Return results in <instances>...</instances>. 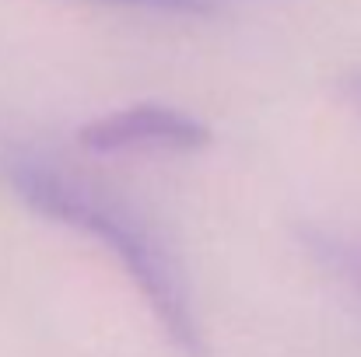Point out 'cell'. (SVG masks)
<instances>
[{"instance_id":"6da1fadb","label":"cell","mask_w":361,"mask_h":357,"mask_svg":"<svg viewBox=\"0 0 361 357\" xmlns=\"http://www.w3.org/2000/svg\"><path fill=\"white\" fill-rule=\"evenodd\" d=\"M4 179L11 182L14 196L39 218H49L81 235L99 238L109 249V256L126 270L130 284L151 308L165 340L179 354H207L190 280L179 259L172 256L169 242L154 232V225L140 211L46 161H11L4 168Z\"/></svg>"},{"instance_id":"7a4b0ae2","label":"cell","mask_w":361,"mask_h":357,"mask_svg":"<svg viewBox=\"0 0 361 357\" xmlns=\"http://www.w3.org/2000/svg\"><path fill=\"white\" fill-rule=\"evenodd\" d=\"M78 144L95 154H126V151H200L211 144V126L197 116L158 106L137 102L116 113L92 119L78 130Z\"/></svg>"},{"instance_id":"3957f363","label":"cell","mask_w":361,"mask_h":357,"mask_svg":"<svg viewBox=\"0 0 361 357\" xmlns=\"http://www.w3.org/2000/svg\"><path fill=\"white\" fill-rule=\"evenodd\" d=\"M298 242H302V249L309 252V259L319 270H326L337 284L351 287L361 298V242L358 238L319 228V225H305V228H298Z\"/></svg>"},{"instance_id":"277c9868","label":"cell","mask_w":361,"mask_h":357,"mask_svg":"<svg viewBox=\"0 0 361 357\" xmlns=\"http://www.w3.org/2000/svg\"><path fill=\"white\" fill-rule=\"evenodd\" d=\"M123 7H151V11H169V14H211L214 0H106Z\"/></svg>"},{"instance_id":"5b68a950","label":"cell","mask_w":361,"mask_h":357,"mask_svg":"<svg viewBox=\"0 0 361 357\" xmlns=\"http://www.w3.org/2000/svg\"><path fill=\"white\" fill-rule=\"evenodd\" d=\"M341 95H344V102L355 109V116L361 119V70H351V74L341 77Z\"/></svg>"}]
</instances>
